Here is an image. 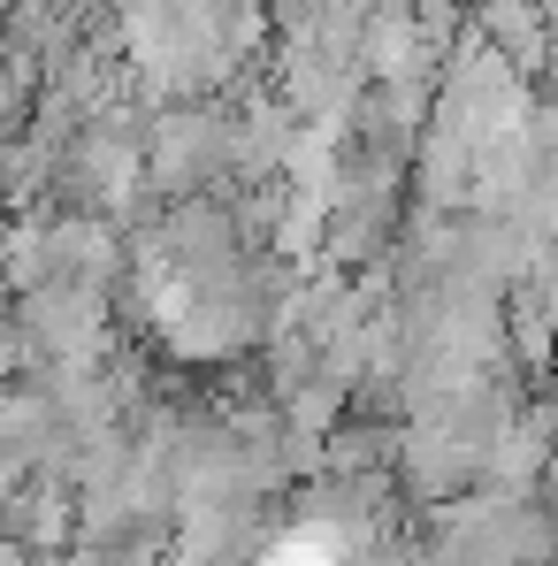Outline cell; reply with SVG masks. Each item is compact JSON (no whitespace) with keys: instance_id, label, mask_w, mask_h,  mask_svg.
I'll return each instance as SVG.
<instances>
[{"instance_id":"obj_1","label":"cell","mask_w":558,"mask_h":566,"mask_svg":"<svg viewBox=\"0 0 558 566\" xmlns=\"http://www.w3.org/2000/svg\"><path fill=\"white\" fill-rule=\"evenodd\" d=\"M269 566H322V552H298V544H283V552H276Z\"/></svg>"}]
</instances>
